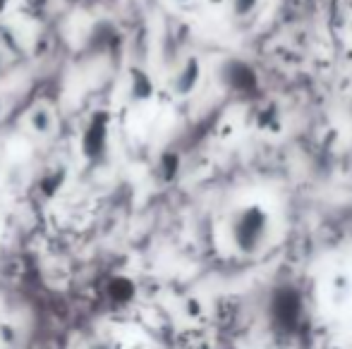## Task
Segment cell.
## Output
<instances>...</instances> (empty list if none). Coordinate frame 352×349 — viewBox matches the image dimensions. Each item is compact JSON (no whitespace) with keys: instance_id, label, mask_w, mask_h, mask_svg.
<instances>
[{"instance_id":"cell-1","label":"cell","mask_w":352,"mask_h":349,"mask_svg":"<svg viewBox=\"0 0 352 349\" xmlns=\"http://www.w3.org/2000/svg\"><path fill=\"white\" fill-rule=\"evenodd\" d=\"M271 237V215L264 206L250 204L240 208L230 220V242L245 256H254L266 247Z\"/></svg>"},{"instance_id":"cell-5","label":"cell","mask_w":352,"mask_h":349,"mask_svg":"<svg viewBox=\"0 0 352 349\" xmlns=\"http://www.w3.org/2000/svg\"><path fill=\"white\" fill-rule=\"evenodd\" d=\"M228 3H230V12L235 17H250V14L256 12L261 0H228Z\"/></svg>"},{"instance_id":"cell-4","label":"cell","mask_w":352,"mask_h":349,"mask_svg":"<svg viewBox=\"0 0 352 349\" xmlns=\"http://www.w3.org/2000/svg\"><path fill=\"white\" fill-rule=\"evenodd\" d=\"M29 127H32V132H36V134L48 136L53 132V127H56V115H53L51 108L41 103V106H36L29 112Z\"/></svg>"},{"instance_id":"cell-3","label":"cell","mask_w":352,"mask_h":349,"mask_svg":"<svg viewBox=\"0 0 352 349\" xmlns=\"http://www.w3.org/2000/svg\"><path fill=\"white\" fill-rule=\"evenodd\" d=\"M199 62L195 60V58H190V60L185 62V65L180 67V72L175 75V80H173V88H175L180 96H187V93L195 91V86L199 84Z\"/></svg>"},{"instance_id":"cell-2","label":"cell","mask_w":352,"mask_h":349,"mask_svg":"<svg viewBox=\"0 0 352 349\" xmlns=\"http://www.w3.org/2000/svg\"><path fill=\"white\" fill-rule=\"evenodd\" d=\"M221 72H223L226 84L230 88H235V91H250V88L256 86L254 70L242 60H228Z\"/></svg>"}]
</instances>
